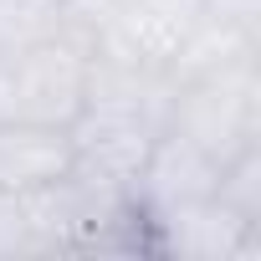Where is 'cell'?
<instances>
[{
	"instance_id": "7a4b0ae2",
	"label": "cell",
	"mask_w": 261,
	"mask_h": 261,
	"mask_svg": "<svg viewBox=\"0 0 261 261\" xmlns=\"http://www.w3.org/2000/svg\"><path fill=\"white\" fill-rule=\"evenodd\" d=\"M205 21V0H108L92 16V51L123 67L169 72Z\"/></svg>"
},
{
	"instance_id": "277c9868",
	"label": "cell",
	"mask_w": 261,
	"mask_h": 261,
	"mask_svg": "<svg viewBox=\"0 0 261 261\" xmlns=\"http://www.w3.org/2000/svg\"><path fill=\"white\" fill-rule=\"evenodd\" d=\"M220 159L205 154L195 139L174 134V128H164L159 144L149 149L139 179H134V205L144 220H159V215H174L185 205H200L220 190Z\"/></svg>"
},
{
	"instance_id": "3957f363",
	"label": "cell",
	"mask_w": 261,
	"mask_h": 261,
	"mask_svg": "<svg viewBox=\"0 0 261 261\" xmlns=\"http://www.w3.org/2000/svg\"><path fill=\"white\" fill-rule=\"evenodd\" d=\"M149 230V251L159 256H185V261H251L261 256V225L246 220L241 210H230L220 195L185 205L174 215L144 220Z\"/></svg>"
},
{
	"instance_id": "52a82bcc",
	"label": "cell",
	"mask_w": 261,
	"mask_h": 261,
	"mask_svg": "<svg viewBox=\"0 0 261 261\" xmlns=\"http://www.w3.org/2000/svg\"><path fill=\"white\" fill-rule=\"evenodd\" d=\"M67 6H72V11H77V16H82V21L92 26V16H97V11L108 6V0H67Z\"/></svg>"
},
{
	"instance_id": "6da1fadb",
	"label": "cell",
	"mask_w": 261,
	"mask_h": 261,
	"mask_svg": "<svg viewBox=\"0 0 261 261\" xmlns=\"http://www.w3.org/2000/svg\"><path fill=\"white\" fill-rule=\"evenodd\" d=\"M169 128L195 139L220 164L236 159L241 149H256L261 144V72H256V51H241V57H230L220 67L179 77L174 82Z\"/></svg>"
},
{
	"instance_id": "5b68a950",
	"label": "cell",
	"mask_w": 261,
	"mask_h": 261,
	"mask_svg": "<svg viewBox=\"0 0 261 261\" xmlns=\"http://www.w3.org/2000/svg\"><path fill=\"white\" fill-rule=\"evenodd\" d=\"M72 174V134L51 123H0V195H31Z\"/></svg>"
},
{
	"instance_id": "8992f818",
	"label": "cell",
	"mask_w": 261,
	"mask_h": 261,
	"mask_svg": "<svg viewBox=\"0 0 261 261\" xmlns=\"http://www.w3.org/2000/svg\"><path fill=\"white\" fill-rule=\"evenodd\" d=\"M72 26H82V16L67 0H0V51H31Z\"/></svg>"
}]
</instances>
